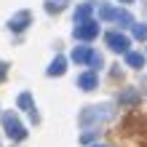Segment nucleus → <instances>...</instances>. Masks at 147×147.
Instances as JSON below:
<instances>
[{
	"instance_id": "1",
	"label": "nucleus",
	"mask_w": 147,
	"mask_h": 147,
	"mask_svg": "<svg viewBox=\"0 0 147 147\" xmlns=\"http://www.w3.org/2000/svg\"><path fill=\"white\" fill-rule=\"evenodd\" d=\"M112 105H94V107H86L80 115H78V123L80 126H99V123H107V120L112 118Z\"/></svg>"
},
{
	"instance_id": "2",
	"label": "nucleus",
	"mask_w": 147,
	"mask_h": 147,
	"mask_svg": "<svg viewBox=\"0 0 147 147\" xmlns=\"http://www.w3.org/2000/svg\"><path fill=\"white\" fill-rule=\"evenodd\" d=\"M99 19L105 22H118L120 27H134V16L123 8H112L107 3H99Z\"/></svg>"
},
{
	"instance_id": "3",
	"label": "nucleus",
	"mask_w": 147,
	"mask_h": 147,
	"mask_svg": "<svg viewBox=\"0 0 147 147\" xmlns=\"http://www.w3.org/2000/svg\"><path fill=\"white\" fill-rule=\"evenodd\" d=\"M3 128H5V134L11 136L13 142H22L24 136H27V131H24V126H22V120L16 118V112H5V115H3Z\"/></svg>"
},
{
	"instance_id": "4",
	"label": "nucleus",
	"mask_w": 147,
	"mask_h": 147,
	"mask_svg": "<svg viewBox=\"0 0 147 147\" xmlns=\"http://www.w3.org/2000/svg\"><path fill=\"white\" fill-rule=\"evenodd\" d=\"M72 35H75L78 40H94V38L99 35V22L88 19V22H83V24H75Z\"/></svg>"
},
{
	"instance_id": "5",
	"label": "nucleus",
	"mask_w": 147,
	"mask_h": 147,
	"mask_svg": "<svg viewBox=\"0 0 147 147\" xmlns=\"http://www.w3.org/2000/svg\"><path fill=\"white\" fill-rule=\"evenodd\" d=\"M105 43H107L112 51H118V54H128V46H131V40H128L123 32H107V35H105Z\"/></svg>"
},
{
	"instance_id": "6",
	"label": "nucleus",
	"mask_w": 147,
	"mask_h": 147,
	"mask_svg": "<svg viewBox=\"0 0 147 147\" xmlns=\"http://www.w3.org/2000/svg\"><path fill=\"white\" fill-rule=\"evenodd\" d=\"M30 22H32V13L30 11H19V13L11 16V24H8V27H11L13 32H22V30L30 27Z\"/></svg>"
},
{
	"instance_id": "7",
	"label": "nucleus",
	"mask_w": 147,
	"mask_h": 147,
	"mask_svg": "<svg viewBox=\"0 0 147 147\" xmlns=\"http://www.w3.org/2000/svg\"><path fill=\"white\" fill-rule=\"evenodd\" d=\"M19 107H22V110H27V112H30V118L35 120V123L40 120V118H38V112H35V105H32V94H30V91L19 94Z\"/></svg>"
},
{
	"instance_id": "8",
	"label": "nucleus",
	"mask_w": 147,
	"mask_h": 147,
	"mask_svg": "<svg viewBox=\"0 0 147 147\" xmlns=\"http://www.w3.org/2000/svg\"><path fill=\"white\" fill-rule=\"evenodd\" d=\"M78 86H80L83 91H94L99 86V78H96V72H83L80 78H78Z\"/></svg>"
},
{
	"instance_id": "9",
	"label": "nucleus",
	"mask_w": 147,
	"mask_h": 147,
	"mask_svg": "<svg viewBox=\"0 0 147 147\" xmlns=\"http://www.w3.org/2000/svg\"><path fill=\"white\" fill-rule=\"evenodd\" d=\"M142 102V94L136 91V88H126V91H120V105H139Z\"/></svg>"
},
{
	"instance_id": "10",
	"label": "nucleus",
	"mask_w": 147,
	"mask_h": 147,
	"mask_svg": "<svg viewBox=\"0 0 147 147\" xmlns=\"http://www.w3.org/2000/svg\"><path fill=\"white\" fill-rule=\"evenodd\" d=\"M144 62H147V56L139 54V51H128V54H126V64H128V67H134V70H142Z\"/></svg>"
},
{
	"instance_id": "11",
	"label": "nucleus",
	"mask_w": 147,
	"mask_h": 147,
	"mask_svg": "<svg viewBox=\"0 0 147 147\" xmlns=\"http://www.w3.org/2000/svg\"><path fill=\"white\" fill-rule=\"evenodd\" d=\"M88 56H91V48L88 46H75L72 48V62L75 64H88Z\"/></svg>"
},
{
	"instance_id": "12",
	"label": "nucleus",
	"mask_w": 147,
	"mask_h": 147,
	"mask_svg": "<svg viewBox=\"0 0 147 147\" xmlns=\"http://www.w3.org/2000/svg\"><path fill=\"white\" fill-rule=\"evenodd\" d=\"M91 13H94V5H91V3H83V5H78V11H75V24H83V22H88V19H91Z\"/></svg>"
},
{
	"instance_id": "13",
	"label": "nucleus",
	"mask_w": 147,
	"mask_h": 147,
	"mask_svg": "<svg viewBox=\"0 0 147 147\" xmlns=\"http://www.w3.org/2000/svg\"><path fill=\"white\" fill-rule=\"evenodd\" d=\"M64 70H67V59H64V56H56L46 72H48L51 78H56V75H64Z\"/></svg>"
},
{
	"instance_id": "14",
	"label": "nucleus",
	"mask_w": 147,
	"mask_h": 147,
	"mask_svg": "<svg viewBox=\"0 0 147 147\" xmlns=\"http://www.w3.org/2000/svg\"><path fill=\"white\" fill-rule=\"evenodd\" d=\"M67 8V0H46V11L48 13H62Z\"/></svg>"
},
{
	"instance_id": "15",
	"label": "nucleus",
	"mask_w": 147,
	"mask_h": 147,
	"mask_svg": "<svg viewBox=\"0 0 147 147\" xmlns=\"http://www.w3.org/2000/svg\"><path fill=\"white\" fill-rule=\"evenodd\" d=\"M134 38L136 40H147V24H134Z\"/></svg>"
},
{
	"instance_id": "16",
	"label": "nucleus",
	"mask_w": 147,
	"mask_h": 147,
	"mask_svg": "<svg viewBox=\"0 0 147 147\" xmlns=\"http://www.w3.org/2000/svg\"><path fill=\"white\" fill-rule=\"evenodd\" d=\"M88 67H94V70H99V67H102V54H96V51H91V56H88Z\"/></svg>"
},
{
	"instance_id": "17",
	"label": "nucleus",
	"mask_w": 147,
	"mask_h": 147,
	"mask_svg": "<svg viewBox=\"0 0 147 147\" xmlns=\"http://www.w3.org/2000/svg\"><path fill=\"white\" fill-rule=\"evenodd\" d=\"M5 72H8V64H3V62H0V80L5 78Z\"/></svg>"
},
{
	"instance_id": "18",
	"label": "nucleus",
	"mask_w": 147,
	"mask_h": 147,
	"mask_svg": "<svg viewBox=\"0 0 147 147\" xmlns=\"http://www.w3.org/2000/svg\"><path fill=\"white\" fill-rule=\"evenodd\" d=\"M94 147H107V144H94Z\"/></svg>"
},
{
	"instance_id": "19",
	"label": "nucleus",
	"mask_w": 147,
	"mask_h": 147,
	"mask_svg": "<svg viewBox=\"0 0 147 147\" xmlns=\"http://www.w3.org/2000/svg\"><path fill=\"white\" fill-rule=\"evenodd\" d=\"M120 3H131V0H120Z\"/></svg>"
}]
</instances>
